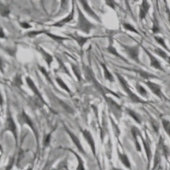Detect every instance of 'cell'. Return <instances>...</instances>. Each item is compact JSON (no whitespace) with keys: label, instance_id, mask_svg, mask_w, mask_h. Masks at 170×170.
<instances>
[{"label":"cell","instance_id":"cell-2","mask_svg":"<svg viewBox=\"0 0 170 170\" xmlns=\"http://www.w3.org/2000/svg\"><path fill=\"white\" fill-rule=\"evenodd\" d=\"M125 51L127 53V55L129 56L131 59L133 60L135 62L137 63H140V61L139 58L140 55V46L138 45L136 46H126V45L122 44Z\"/></svg>","mask_w":170,"mask_h":170},{"label":"cell","instance_id":"cell-4","mask_svg":"<svg viewBox=\"0 0 170 170\" xmlns=\"http://www.w3.org/2000/svg\"><path fill=\"white\" fill-rule=\"evenodd\" d=\"M143 49L144 50V52L146 53V54H147V56L148 57V58L150 59V66L152 67L153 68H155L156 69L160 70V71H163V67L161 65V63H160L158 59H157L156 57L153 55V54L148 51V50H147L146 48L143 47Z\"/></svg>","mask_w":170,"mask_h":170},{"label":"cell","instance_id":"cell-34","mask_svg":"<svg viewBox=\"0 0 170 170\" xmlns=\"http://www.w3.org/2000/svg\"><path fill=\"white\" fill-rule=\"evenodd\" d=\"M125 4H126V6H127V8H128V10H129V11L131 13V7L129 6V0H125Z\"/></svg>","mask_w":170,"mask_h":170},{"label":"cell","instance_id":"cell-12","mask_svg":"<svg viewBox=\"0 0 170 170\" xmlns=\"http://www.w3.org/2000/svg\"><path fill=\"white\" fill-rule=\"evenodd\" d=\"M131 133H132V136H133V139H134L135 145H136L137 150V151H141L140 144L138 142V140H137V137H138V136H140V134L139 129H137V128H136V127L133 126L132 128H131Z\"/></svg>","mask_w":170,"mask_h":170},{"label":"cell","instance_id":"cell-24","mask_svg":"<svg viewBox=\"0 0 170 170\" xmlns=\"http://www.w3.org/2000/svg\"><path fill=\"white\" fill-rule=\"evenodd\" d=\"M136 89L137 92H138L141 95L143 96L144 97H148V92H147L146 90L144 89L140 83H137L136 84Z\"/></svg>","mask_w":170,"mask_h":170},{"label":"cell","instance_id":"cell-28","mask_svg":"<svg viewBox=\"0 0 170 170\" xmlns=\"http://www.w3.org/2000/svg\"><path fill=\"white\" fill-rule=\"evenodd\" d=\"M138 73L140 74V76L143 77L145 79H150V78H156V76H155V75L150 74V73L144 72V71H138Z\"/></svg>","mask_w":170,"mask_h":170},{"label":"cell","instance_id":"cell-11","mask_svg":"<svg viewBox=\"0 0 170 170\" xmlns=\"http://www.w3.org/2000/svg\"><path fill=\"white\" fill-rule=\"evenodd\" d=\"M65 129H66V131H67V133L69 134V136H70V137H71V139H72V140L73 141V144H75L77 148H78V149L79 150V151L81 152H82V153H84V154H85V151H84V150H83L82 146V144H81V142H80L79 139L75 136L74 134H73V133H72L71 131H70L68 129H67V128H65Z\"/></svg>","mask_w":170,"mask_h":170},{"label":"cell","instance_id":"cell-32","mask_svg":"<svg viewBox=\"0 0 170 170\" xmlns=\"http://www.w3.org/2000/svg\"><path fill=\"white\" fill-rule=\"evenodd\" d=\"M50 136H51L50 134H48L47 136L45 137V139L44 141V146H48L49 145V143L50 141Z\"/></svg>","mask_w":170,"mask_h":170},{"label":"cell","instance_id":"cell-21","mask_svg":"<svg viewBox=\"0 0 170 170\" xmlns=\"http://www.w3.org/2000/svg\"><path fill=\"white\" fill-rule=\"evenodd\" d=\"M154 38H155V40L157 43H158L159 45H161V46L163 48V49H165L167 51H168V52L170 53V50L169 49L168 46H167L165 42L164 39H163V38L159 37V36H155Z\"/></svg>","mask_w":170,"mask_h":170},{"label":"cell","instance_id":"cell-35","mask_svg":"<svg viewBox=\"0 0 170 170\" xmlns=\"http://www.w3.org/2000/svg\"><path fill=\"white\" fill-rule=\"evenodd\" d=\"M167 14H168V20L170 23V10H169V8L167 6Z\"/></svg>","mask_w":170,"mask_h":170},{"label":"cell","instance_id":"cell-15","mask_svg":"<svg viewBox=\"0 0 170 170\" xmlns=\"http://www.w3.org/2000/svg\"><path fill=\"white\" fill-rule=\"evenodd\" d=\"M118 156L119 158L120 161L122 162V163L127 168L131 169V163L129 159L126 155H125L124 153H121L119 150H118Z\"/></svg>","mask_w":170,"mask_h":170},{"label":"cell","instance_id":"cell-6","mask_svg":"<svg viewBox=\"0 0 170 170\" xmlns=\"http://www.w3.org/2000/svg\"><path fill=\"white\" fill-rule=\"evenodd\" d=\"M6 130L10 131L12 134L14 135L15 137L16 140H17V126L13 120V118H12L10 114H9L7 118H6Z\"/></svg>","mask_w":170,"mask_h":170},{"label":"cell","instance_id":"cell-29","mask_svg":"<svg viewBox=\"0 0 170 170\" xmlns=\"http://www.w3.org/2000/svg\"><path fill=\"white\" fill-rule=\"evenodd\" d=\"M73 11L72 13L68 17L66 18H65V19H63V21H61V22H59V23H57L55 25H57V26H61H61H62V25H63L64 24L66 23V22H69L70 20H72V19L73 18Z\"/></svg>","mask_w":170,"mask_h":170},{"label":"cell","instance_id":"cell-40","mask_svg":"<svg viewBox=\"0 0 170 170\" xmlns=\"http://www.w3.org/2000/svg\"><path fill=\"white\" fill-rule=\"evenodd\" d=\"M133 1L134 2H137V1H138V0H133Z\"/></svg>","mask_w":170,"mask_h":170},{"label":"cell","instance_id":"cell-26","mask_svg":"<svg viewBox=\"0 0 170 170\" xmlns=\"http://www.w3.org/2000/svg\"><path fill=\"white\" fill-rule=\"evenodd\" d=\"M108 52L109 53H110L111 54H114V55L115 56H117V57H119V58H121V59H123L124 61H125L124 59V58L123 57H122L121 54H118V53L117 52V50H116V49H115V48L113 46V45H112V44L110 45V46H109V47L108 48Z\"/></svg>","mask_w":170,"mask_h":170},{"label":"cell","instance_id":"cell-14","mask_svg":"<svg viewBox=\"0 0 170 170\" xmlns=\"http://www.w3.org/2000/svg\"><path fill=\"white\" fill-rule=\"evenodd\" d=\"M125 110H126V112L127 113V114H129L131 118H133L136 123H137L138 124L142 123V118H141V117L137 113V112H136L134 110H131V109L128 108H127L125 109Z\"/></svg>","mask_w":170,"mask_h":170},{"label":"cell","instance_id":"cell-36","mask_svg":"<svg viewBox=\"0 0 170 170\" xmlns=\"http://www.w3.org/2000/svg\"><path fill=\"white\" fill-rule=\"evenodd\" d=\"M22 25V27H25V28H29V27H30V25H29L27 24V23H23Z\"/></svg>","mask_w":170,"mask_h":170},{"label":"cell","instance_id":"cell-16","mask_svg":"<svg viewBox=\"0 0 170 170\" xmlns=\"http://www.w3.org/2000/svg\"><path fill=\"white\" fill-rule=\"evenodd\" d=\"M153 21H152V33L153 34H159L161 31V29H160V24L155 14H153Z\"/></svg>","mask_w":170,"mask_h":170},{"label":"cell","instance_id":"cell-10","mask_svg":"<svg viewBox=\"0 0 170 170\" xmlns=\"http://www.w3.org/2000/svg\"><path fill=\"white\" fill-rule=\"evenodd\" d=\"M108 102L112 108V112H113V113L115 114V116L117 117V118L118 119V118L121 117L122 114V110L121 106L118 104H117L116 102L112 100V99H108Z\"/></svg>","mask_w":170,"mask_h":170},{"label":"cell","instance_id":"cell-38","mask_svg":"<svg viewBox=\"0 0 170 170\" xmlns=\"http://www.w3.org/2000/svg\"><path fill=\"white\" fill-rule=\"evenodd\" d=\"M167 62H168V64H169V66H170V57L169 56L168 57V59H167Z\"/></svg>","mask_w":170,"mask_h":170},{"label":"cell","instance_id":"cell-27","mask_svg":"<svg viewBox=\"0 0 170 170\" xmlns=\"http://www.w3.org/2000/svg\"><path fill=\"white\" fill-rule=\"evenodd\" d=\"M72 151V150H71ZM73 154H74V155L76 156V158H77V160H78V167H77V170H85V167H84V162L82 161V159L81 158V156H78V155H77V154L76 152H74L73 151H72Z\"/></svg>","mask_w":170,"mask_h":170},{"label":"cell","instance_id":"cell-33","mask_svg":"<svg viewBox=\"0 0 170 170\" xmlns=\"http://www.w3.org/2000/svg\"><path fill=\"white\" fill-rule=\"evenodd\" d=\"M0 12H1V14L4 16V17L7 16L9 13L8 9H7L6 7H4V6H2V8H0Z\"/></svg>","mask_w":170,"mask_h":170},{"label":"cell","instance_id":"cell-1","mask_svg":"<svg viewBox=\"0 0 170 170\" xmlns=\"http://www.w3.org/2000/svg\"><path fill=\"white\" fill-rule=\"evenodd\" d=\"M116 75L117 76L118 81H119L120 84L122 86V88H123V89L124 90V91L126 93L128 97L131 99V101L133 102V103H137V104L146 103V101H144L142 100V99H141L138 96L136 95L132 91H131V89L129 88V86L128 85V83L126 81V80L125 79L123 76L120 74H118V73H116Z\"/></svg>","mask_w":170,"mask_h":170},{"label":"cell","instance_id":"cell-3","mask_svg":"<svg viewBox=\"0 0 170 170\" xmlns=\"http://www.w3.org/2000/svg\"><path fill=\"white\" fill-rule=\"evenodd\" d=\"M79 10V27L81 30L84 31L86 33H89L90 30L93 27V25L91 22H89L87 20H86V18L84 17V15H82L81 12Z\"/></svg>","mask_w":170,"mask_h":170},{"label":"cell","instance_id":"cell-7","mask_svg":"<svg viewBox=\"0 0 170 170\" xmlns=\"http://www.w3.org/2000/svg\"><path fill=\"white\" fill-rule=\"evenodd\" d=\"M145 84L147 85V86L150 89V91H152V93L155 94L157 97L159 98L163 97V93L161 91V86L156 84L155 82H152L150 81H146Z\"/></svg>","mask_w":170,"mask_h":170},{"label":"cell","instance_id":"cell-25","mask_svg":"<svg viewBox=\"0 0 170 170\" xmlns=\"http://www.w3.org/2000/svg\"><path fill=\"white\" fill-rule=\"evenodd\" d=\"M162 125L165 131V133L170 137V121L165 119L162 120Z\"/></svg>","mask_w":170,"mask_h":170},{"label":"cell","instance_id":"cell-5","mask_svg":"<svg viewBox=\"0 0 170 170\" xmlns=\"http://www.w3.org/2000/svg\"><path fill=\"white\" fill-rule=\"evenodd\" d=\"M146 140H144L142 135H141V133L140 135V137H141V139H142V141L144 150H145L147 159H148V168H149L150 162H151V159H152V150H151V148H150V144L148 142V137L147 136V134H146Z\"/></svg>","mask_w":170,"mask_h":170},{"label":"cell","instance_id":"cell-13","mask_svg":"<svg viewBox=\"0 0 170 170\" xmlns=\"http://www.w3.org/2000/svg\"><path fill=\"white\" fill-rule=\"evenodd\" d=\"M80 1H81L83 8H85V10H86V12H87V13H89L90 15L91 16V17H93L95 19H96V20H97L98 21H100V18H99L98 17V16H97V14H96L95 12L92 10V9L89 7L86 0H80Z\"/></svg>","mask_w":170,"mask_h":170},{"label":"cell","instance_id":"cell-31","mask_svg":"<svg viewBox=\"0 0 170 170\" xmlns=\"http://www.w3.org/2000/svg\"><path fill=\"white\" fill-rule=\"evenodd\" d=\"M105 3H106V4L110 6V8H112V9H115V8H116L117 6V3L116 2L114 1V0H105Z\"/></svg>","mask_w":170,"mask_h":170},{"label":"cell","instance_id":"cell-37","mask_svg":"<svg viewBox=\"0 0 170 170\" xmlns=\"http://www.w3.org/2000/svg\"><path fill=\"white\" fill-rule=\"evenodd\" d=\"M2 104H3V99L1 93H0V105H2Z\"/></svg>","mask_w":170,"mask_h":170},{"label":"cell","instance_id":"cell-19","mask_svg":"<svg viewBox=\"0 0 170 170\" xmlns=\"http://www.w3.org/2000/svg\"><path fill=\"white\" fill-rule=\"evenodd\" d=\"M101 66L102 67H103L104 69V76H105V78L108 80V81H110V82H114V77L112 75V73L109 72V70L108 69L107 67L105 66L104 64H101Z\"/></svg>","mask_w":170,"mask_h":170},{"label":"cell","instance_id":"cell-20","mask_svg":"<svg viewBox=\"0 0 170 170\" xmlns=\"http://www.w3.org/2000/svg\"><path fill=\"white\" fill-rule=\"evenodd\" d=\"M160 162H161V155H160V149L159 148H156L155 156V160H154V165L152 170L155 169L157 166L159 165Z\"/></svg>","mask_w":170,"mask_h":170},{"label":"cell","instance_id":"cell-23","mask_svg":"<svg viewBox=\"0 0 170 170\" xmlns=\"http://www.w3.org/2000/svg\"><path fill=\"white\" fill-rule=\"evenodd\" d=\"M123 26L127 31L133 32V33H135V34H136L137 35H140V34L139 33V31H137L136 29L132 25H131L130 23H129V22H123Z\"/></svg>","mask_w":170,"mask_h":170},{"label":"cell","instance_id":"cell-22","mask_svg":"<svg viewBox=\"0 0 170 170\" xmlns=\"http://www.w3.org/2000/svg\"><path fill=\"white\" fill-rule=\"evenodd\" d=\"M154 53H156L157 55H159L160 57H161L162 59L165 60H167V59H168L169 57L167 53L165 52V50H163L161 49H159V48H156V49L154 50Z\"/></svg>","mask_w":170,"mask_h":170},{"label":"cell","instance_id":"cell-9","mask_svg":"<svg viewBox=\"0 0 170 170\" xmlns=\"http://www.w3.org/2000/svg\"><path fill=\"white\" fill-rule=\"evenodd\" d=\"M82 133L83 136L85 137V139L86 140V142H87L90 147H91V149L92 150L93 153L94 155H95L96 150H95V141L93 140V137L91 133H90V131H89L88 130H83Z\"/></svg>","mask_w":170,"mask_h":170},{"label":"cell","instance_id":"cell-30","mask_svg":"<svg viewBox=\"0 0 170 170\" xmlns=\"http://www.w3.org/2000/svg\"><path fill=\"white\" fill-rule=\"evenodd\" d=\"M57 82L59 85V86H61V87L63 88L64 90H65V91L69 92V90L68 87H67V86L65 84V83H64V82L62 81L61 79L57 78Z\"/></svg>","mask_w":170,"mask_h":170},{"label":"cell","instance_id":"cell-39","mask_svg":"<svg viewBox=\"0 0 170 170\" xmlns=\"http://www.w3.org/2000/svg\"><path fill=\"white\" fill-rule=\"evenodd\" d=\"M113 170H123V169H118V168H114Z\"/></svg>","mask_w":170,"mask_h":170},{"label":"cell","instance_id":"cell-18","mask_svg":"<svg viewBox=\"0 0 170 170\" xmlns=\"http://www.w3.org/2000/svg\"><path fill=\"white\" fill-rule=\"evenodd\" d=\"M26 81H27V85H28V86H30V89L32 90V91H34V93L36 94V95H38V97H39L41 99V100H42V101H43L42 98V97H41V95H40V92L38 91V89L36 88V85H34V83L33 82V81H32L31 80L30 78H27Z\"/></svg>","mask_w":170,"mask_h":170},{"label":"cell","instance_id":"cell-17","mask_svg":"<svg viewBox=\"0 0 170 170\" xmlns=\"http://www.w3.org/2000/svg\"><path fill=\"white\" fill-rule=\"evenodd\" d=\"M21 121H22V123H24L25 124H27L28 125H30L31 129L35 131V129H34V127L33 122H32L31 121L30 117H29L27 116V114H25V112H22V115L21 116Z\"/></svg>","mask_w":170,"mask_h":170},{"label":"cell","instance_id":"cell-42","mask_svg":"<svg viewBox=\"0 0 170 170\" xmlns=\"http://www.w3.org/2000/svg\"><path fill=\"white\" fill-rule=\"evenodd\" d=\"M156 1H158V0H156Z\"/></svg>","mask_w":170,"mask_h":170},{"label":"cell","instance_id":"cell-8","mask_svg":"<svg viewBox=\"0 0 170 170\" xmlns=\"http://www.w3.org/2000/svg\"><path fill=\"white\" fill-rule=\"evenodd\" d=\"M150 4L148 0H142V4L140 6V11H139V18L140 21H143L146 17L150 9Z\"/></svg>","mask_w":170,"mask_h":170},{"label":"cell","instance_id":"cell-41","mask_svg":"<svg viewBox=\"0 0 170 170\" xmlns=\"http://www.w3.org/2000/svg\"><path fill=\"white\" fill-rule=\"evenodd\" d=\"M0 150H2V146H0Z\"/></svg>","mask_w":170,"mask_h":170}]
</instances>
